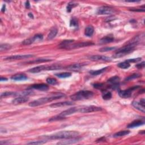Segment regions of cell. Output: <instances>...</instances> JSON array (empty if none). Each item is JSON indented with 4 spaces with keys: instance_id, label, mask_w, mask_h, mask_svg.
Instances as JSON below:
<instances>
[{
    "instance_id": "cell-20",
    "label": "cell",
    "mask_w": 145,
    "mask_h": 145,
    "mask_svg": "<svg viewBox=\"0 0 145 145\" xmlns=\"http://www.w3.org/2000/svg\"><path fill=\"white\" fill-rule=\"evenodd\" d=\"M144 124V121L141 120H137L134 121L130 123V124H129L128 125V128H136V127L141 126L143 125Z\"/></svg>"
},
{
    "instance_id": "cell-10",
    "label": "cell",
    "mask_w": 145,
    "mask_h": 145,
    "mask_svg": "<svg viewBox=\"0 0 145 145\" xmlns=\"http://www.w3.org/2000/svg\"><path fill=\"white\" fill-rule=\"evenodd\" d=\"M115 12V10L111 6H104L99 8L97 10V14L100 15H110Z\"/></svg>"
},
{
    "instance_id": "cell-18",
    "label": "cell",
    "mask_w": 145,
    "mask_h": 145,
    "mask_svg": "<svg viewBox=\"0 0 145 145\" xmlns=\"http://www.w3.org/2000/svg\"><path fill=\"white\" fill-rule=\"evenodd\" d=\"M114 37L113 35H109L107 36H106L105 37L103 38L102 39H100L99 43L100 44H108V43H110L113 42L114 41Z\"/></svg>"
},
{
    "instance_id": "cell-6",
    "label": "cell",
    "mask_w": 145,
    "mask_h": 145,
    "mask_svg": "<svg viewBox=\"0 0 145 145\" xmlns=\"http://www.w3.org/2000/svg\"><path fill=\"white\" fill-rule=\"evenodd\" d=\"M71 44L68 45L67 46L64 47L63 49H68V50L74 49H77L79 48H83V47L89 46L90 45H92L94 44L92 43H91V42H81V43H74V44Z\"/></svg>"
},
{
    "instance_id": "cell-32",
    "label": "cell",
    "mask_w": 145,
    "mask_h": 145,
    "mask_svg": "<svg viewBox=\"0 0 145 145\" xmlns=\"http://www.w3.org/2000/svg\"><path fill=\"white\" fill-rule=\"evenodd\" d=\"M107 68H104L103 69H101L100 70H91L90 71V73L92 75H97L102 74L103 72H104L107 69Z\"/></svg>"
},
{
    "instance_id": "cell-9",
    "label": "cell",
    "mask_w": 145,
    "mask_h": 145,
    "mask_svg": "<svg viewBox=\"0 0 145 145\" xmlns=\"http://www.w3.org/2000/svg\"><path fill=\"white\" fill-rule=\"evenodd\" d=\"M43 39V36L42 34H37L34 36L33 37H31L30 38H28L27 39L24 40L23 42L22 43V44L24 45H30L32 43H34L35 42H38V41H40L42 40Z\"/></svg>"
},
{
    "instance_id": "cell-21",
    "label": "cell",
    "mask_w": 145,
    "mask_h": 145,
    "mask_svg": "<svg viewBox=\"0 0 145 145\" xmlns=\"http://www.w3.org/2000/svg\"><path fill=\"white\" fill-rule=\"evenodd\" d=\"M132 104L134 107L137 109V110L142 112L143 113H144L145 112L144 106H143V105L140 102H138V101H133Z\"/></svg>"
},
{
    "instance_id": "cell-12",
    "label": "cell",
    "mask_w": 145,
    "mask_h": 145,
    "mask_svg": "<svg viewBox=\"0 0 145 145\" xmlns=\"http://www.w3.org/2000/svg\"><path fill=\"white\" fill-rule=\"evenodd\" d=\"M73 104H74V103L72 102V101H62V102H59V103L52 104L50 105V107L51 108H60V107L70 106Z\"/></svg>"
},
{
    "instance_id": "cell-14",
    "label": "cell",
    "mask_w": 145,
    "mask_h": 145,
    "mask_svg": "<svg viewBox=\"0 0 145 145\" xmlns=\"http://www.w3.org/2000/svg\"><path fill=\"white\" fill-rule=\"evenodd\" d=\"M78 109V107H72L68 109L67 110H65L63 112H61V113L59 115L61 117L65 118V117L67 116L71 115L72 114L75 113V112H77Z\"/></svg>"
},
{
    "instance_id": "cell-39",
    "label": "cell",
    "mask_w": 145,
    "mask_h": 145,
    "mask_svg": "<svg viewBox=\"0 0 145 145\" xmlns=\"http://www.w3.org/2000/svg\"><path fill=\"white\" fill-rule=\"evenodd\" d=\"M46 82L49 85H56L57 84V81L55 78H48L46 79Z\"/></svg>"
},
{
    "instance_id": "cell-26",
    "label": "cell",
    "mask_w": 145,
    "mask_h": 145,
    "mask_svg": "<svg viewBox=\"0 0 145 145\" xmlns=\"http://www.w3.org/2000/svg\"><path fill=\"white\" fill-rule=\"evenodd\" d=\"M94 32V28L91 25H89L85 29V34L86 36H89V37H90L91 36Z\"/></svg>"
},
{
    "instance_id": "cell-24",
    "label": "cell",
    "mask_w": 145,
    "mask_h": 145,
    "mask_svg": "<svg viewBox=\"0 0 145 145\" xmlns=\"http://www.w3.org/2000/svg\"><path fill=\"white\" fill-rule=\"evenodd\" d=\"M85 64H75L73 65H71L68 67V69L71 70L77 71L80 69L83 66H85Z\"/></svg>"
},
{
    "instance_id": "cell-41",
    "label": "cell",
    "mask_w": 145,
    "mask_h": 145,
    "mask_svg": "<svg viewBox=\"0 0 145 145\" xmlns=\"http://www.w3.org/2000/svg\"><path fill=\"white\" fill-rule=\"evenodd\" d=\"M64 117H63L60 116L59 115H57V116H56L54 117H51L49 120V121H57V120H63L64 119Z\"/></svg>"
},
{
    "instance_id": "cell-50",
    "label": "cell",
    "mask_w": 145,
    "mask_h": 145,
    "mask_svg": "<svg viewBox=\"0 0 145 145\" xmlns=\"http://www.w3.org/2000/svg\"><path fill=\"white\" fill-rule=\"evenodd\" d=\"M28 17H30V18H32V19H33V18H34V15H33V14H32V13H28Z\"/></svg>"
},
{
    "instance_id": "cell-34",
    "label": "cell",
    "mask_w": 145,
    "mask_h": 145,
    "mask_svg": "<svg viewBox=\"0 0 145 145\" xmlns=\"http://www.w3.org/2000/svg\"><path fill=\"white\" fill-rule=\"evenodd\" d=\"M140 77H141V74H138V73H134V74H133L131 75H129L128 77H126L125 79V81H131V80H133V79L139 78Z\"/></svg>"
},
{
    "instance_id": "cell-25",
    "label": "cell",
    "mask_w": 145,
    "mask_h": 145,
    "mask_svg": "<svg viewBox=\"0 0 145 145\" xmlns=\"http://www.w3.org/2000/svg\"><path fill=\"white\" fill-rule=\"evenodd\" d=\"M17 96H19V93H17L15 92H9L6 91L1 94V97H14Z\"/></svg>"
},
{
    "instance_id": "cell-37",
    "label": "cell",
    "mask_w": 145,
    "mask_h": 145,
    "mask_svg": "<svg viewBox=\"0 0 145 145\" xmlns=\"http://www.w3.org/2000/svg\"><path fill=\"white\" fill-rule=\"evenodd\" d=\"M11 48H12V46L8 44H2L0 46V49H1V52L9 50L11 49Z\"/></svg>"
},
{
    "instance_id": "cell-11",
    "label": "cell",
    "mask_w": 145,
    "mask_h": 145,
    "mask_svg": "<svg viewBox=\"0 0 145 145\" xmlns=\"http://www.w3.org/2000/svg\"><path fill=\"white\" fill-rule=\"evenodd\" d=\"M34 57L32 54H21V55H14L11 56L4 59L5 60H23L27 59L29 58Z\"/></svg>"
},
{
    "instance_id": "cell-42",
    "label": "cell",
    "mask_w": 145,
    "mask_h": 145,
    "mask_svg": "<svg viewBox=\"0 0 145 145\" xmlns=\"http://www.w3.org/2000/svg\"><path fill=\"white\" fill-rule=\"evenodd\" d=\"M141 61V58H137V59H129L128 60H126V61L128 63H135L139 62V61Z\"/></svg>"
},
{
    "instance_id": "cell-46",
    "label": "cell",
    "mask_w": 145,
    "mask_h": 145,
    "mask_svg": "<svg viewBox=\"0 0 145 145\" xmlns=\"http://www.w3.org/2000/svg\"><path fill=\"white\" fill-rule=\"evenodd\" d=\"M25 6L27 9H30V3L29 1H26V3H25Z\"/></svg>"
},
{
    "instance_id": "cell-30",
    "label": "cell",
    "mask_w": 145,
    "mask_h": 145,
    "mask_svg": "<svg viewBox=\"0 0 145 145\" xmlns=\"http://www.w3.org/2000/svg\"><path fill=\"white\" fill-rule=\"evenodd\" d=\"M55 75L60 78H69V77H71V74L70 73V72H61V73L56 74Z\"/></svg>"
},
{
    "instance_id": "cell-45",
    "label": "cell",
    "mask_w": 145,
    "mask_h": 145,
    "mask_svg": "<svg viewBox=\"0 0 145 145\" xmlns=\"http://www.w3.org/2000/svg\"><path fill=\"white\" fill-rule=\"evenodd\" d=\"M132 11H133V12H144V9H131Z\"/></svg>"
},
{
    "instance_id": "cell-15",
    "label": "cell",
    "mask_w": 145,
    "mask_h": 145,
    "mask_svg": "<svg viewBox=\"0 0 145 145\" xmlns=\"http://www.w3.org/2000/svg\"><path fill=\"white\" fill-rule=\"evenodd\" d=\"M28 99L29 98L28 97H27V96H20L17 97V98L14 99L12 101V103L14 105H18L27 102Z\"/></svg>"
},
{
    "instance_id": "cell-4",
    "label": "cell",
    "mask_w": 145,
    "mask_h": 145,
    "mask_svg": "<svg viewBox=\"0 0 145 145\" xmlns=\"http://www.w3.org/2000/svg\"><path fill=\"white\" fill-rule=\"evenodd\" d=\"M94 95V93L90 91L82 90L72 95L70 98L73 101H79L92 98Z\"/></svg>"
},
{
    "instance_id": "cell-22",
    "label": "cell",
    "mask_w": 145,
    "mask_h": 145,
    "mask_svg": "<svg viewBox=\"0 0 145 145\" xmlns=\"http://www.w3.org/2000/svg\"><path fill=\"white\" fill-rule=\"evenodd\" d=\"M120 81V79L117 76L112 77L108 80V82L111 83L113 87H117V86L119 85Z\"/></svg>"
},
{
    "instance_id": "cell-5",
    "label": "cell",
    "mask_w": 145,
    "mask_h": 145,
    "mask_svg": "<svg viewBox=\"0 0 145 145\" xmlns=\"http://www.w3.org/2000/svg\"><path fill=\"white\" fill-rule=\"evenodd\" d=\"M60 68V66L59 65H40V66H38L37 67H35L34 68H32L31 69L28 70V71L31 73H38L44 70H56L59 69Z\"/></svg>"
},
{
    "instance_id": "cell-40",
    "label": "cell",
    "mask_w": 145,
    "mask_h": 145,
    "mask_svg": "<svg viewBox=\"0 0 145 145\" xmlns=\"http://www.w3.org/2000/svg\"><path fill=\"white\" fill-rule=\"evenodd\" d=\"M46 142L45 141H34V142H31L27 143L28 144H35V145H39V144H43L45 143Z\"/></svg>"
},
{
    "instance_id": "cell-8",
    "label": "cell",
    "mask_w": 145,
    "mask_h": 145,
    "mask_svg": "<svg viewBox=\"0 0 145 145\" xmlns=\"http://www.w3.org/2000/svg\"><path fill=\"white\" fill-rule=\"evenodd\" d=\"M140 87L137 86H134L133 87L130 88L129 89L125 90H119L118 94L119 96L122 98H128L132 96V94L133 91L137 90V89L139 88Z\"/></svg>"
},
{
    "instance_id": "cell-33",
    "label": "cell",
    "mask_w": 145,
    "mask_h": 145,
    "mask_svg": "<svg viewBox=\"0 0 145 145\" xmlns=\"http://www.w3.org/2000/svg\"><path fill=\"white\" fill-rule=\"evenodd\" d=\"M112 94L110 91H103L102 97L104 100H110L112 98Z\"/></svg>"
},
{
    "instance_id": "cell-31",
    "label": "cell",
    "mask_w": 145,
    "mask_h": 145,
    "mask_svg": "<svg viewBox=\"0 0 145 145\" xmlns=\"http://www.w3.org/2000/svg\"><path fill=\"white\" fill-rule=\"evenodd\" d=\"M117 66L120 68L122 69H128L130 66V63L127 62L126 61H124V62H122V63H119L117 65Z\"/></svg>"
},
{
    "instance_id": "cell-48",
    "label": "cell",
    "mask_w": 145,
    "mask_h": 145,
    "mask_svg": "<svg viewBox=\"0 0 145 145\" xmlns=\"http://www.w3.org/2000/svg\"><path fill=\"white\" fill-rule=\"evenodd\" d=\"M0 80H1V82H3V81H8V79H7L6 78L1 77V79H0Z\"/></svg>"
},
{
    "instance_id": "cell-27",
    "label": "cell",
    "mask_w": 145,
    "mask_h": 145,
    "mask_svg": "<svg viewBox=\"0 0 145 145\" xmlns=\"http://www.w3.org/2000/svg\"><path fill=\"white\" fill-rule=\"evenodd\" d=\"M129 133H130V132L129 130H122V131H120L116 133H115L113 135V137L118 138V137H124L125 136L129 134Z\"/></svg>"
},
{
    "instance_id": "cell-47",
    "label": "cell",
    "mask_w": 145,
    "mask_h": 145,
    "mask_svg": "<svg viewBox=\"0 0 145 145\" xmlns=\"http://www.w3.org/2000/svg\"><path fill=\"white\" fill-rule=\"evenodd\" d=\"M5 9H6V5H3V6H2V9H1V12L2 13H4L5 12Z\"/></svg>"
},
{
    "instance_id": "cell-38",
    "label": "cell",
    "mask_w": 145,
    "mask_h": 145,
    "mask_svg": "<svg viewBox=\"0 0 145 145\" xmlns=\"http://www.w3.org/2000/svg\"><path fill=\"white\" fill-rule=\"evenodd\" d=\"M116 49V47H104V48H102L99 49V51L101 52H109V51H111V50H115Z\"/></svg>"
},
{
    "instance_id": "cell-43",
    "label": "cell",
    "mask_w": 145,
    "mask_h": 145,
    "mask_svg": "<svg viewBox=\"0 0 145 145\" xmlns=\"http://www.w3.org/2000/svg\"><path fill=\"white\" fill-rule=\"evenodd\" d=\"M95 89H101V87H103V83H95V84L93 85Z\"/></svg>"
},
{
    "instance_id": "cell-49",
    "label": "cell",
    "mask_w": 145,
    "mask_h": 145,
    "mask_svg": "<svg viewBox=\"0 0 145 145\" xmlns=\"http://www.w3.org/2000/svg\"><path fill=\"white\" fill-rule=\"evenodd\" d=\"M139 102H140L141 104H142L143 105V106H144L145 102H144V99H141V100H140Z\"/></svg>"
},
{
    "instance_id": "cell-35",
    "label": "cell",
    "mask_w": 145,
    "mask_h": 145,
    "mask_svg": "<svg viewBox=\"0 0 145 145\" xmlns=\"http://www.w3.org/2000/svg\"><path fill=\"white\" fill-rule=\"evenodd\" d=\"M78 3H75L74 2H69L68 4L67 8H66L67 12H70L71 11V10L72 9V8H75V6H78Z\"/></svg>"
},
{
    "instance_id": "cell-3",
    "label": "cell",
    "mask_w": 145,
    "mask_h": 145,
    "mask_svg": "<svg viewBox=\"0 0 145 145\" xmlns=\"http://www.w3.org/2000/svg\"><path fill=\"white\" fill-rule=\"evenodd\" d=\"M79 133L75 131H61L50 136H46L45 138L48 139H66L70 138L77 137Z\"/></svg>"
},
{
    "instance_id": "cell-13",
    "label": "cell",
    "mask_w": 145,
    "mask_h": 145,
    "mask_svg": "<svg viewBox=\"0 0 145 145\" xmlns=\"http://www.w3.org/2000/svg\"><path fill=\"white\" fill-rule=\"evenodd\" d=\"M89 59L91 61H111V59L110 58H109L107 56H101V55H93V56H91L89 57Z\"/></svg>"
},
{
    "instance_id": "cell-16",
    "label": "cell",
    "mask_w": 145,
    "mask_h": 145,
    "mask_svg": "<svg viewBox=\"0 0 145 145\" xmlns=\"http://www.w3.org/2000/svg\"><path fill=\"white\" fill-rule=\"evenodd\" d=\"M31 87L35 90H38L42 91H46L49 90V86L44 84V83H40V84H35L31 86Z\"/></svg>"
},
{
    "instance_id": "cell-7",
    "label": "cell",
    "mask_w": 145,
    "mask_h": 145,
    "mask_svg": "<svg viewBox=\"0 0 145 145\" xmlns=\"http://www.w3.org/2000/svg\"><path fill=\"white\" fill-rule=\"evenodd\" d=\"M101 110V108L94 106H82L78 107V112H81V113H90V112H97Z\"/></svg>"
},
{
    "instance_id": "cell-28",
    "label": "cell",
    "mask_w": 145,
    "mask_h": 145,
    "mask_svg": "<svg viewBox=\"0 0 145 145\" xmlns=\"http://www.w3.org/2000/svg\"><path fill=\"white\" fill-rule=\"evenodd\" d=\"M52 60L50 59H38L35 60L28 61L26 63L27 64H34V63H46L49 62V61H51Z\"/></svg>"
},
{
    "instance_id": "cell-23",
    "label": "cell",
    "mask_w": 145,
    "mask_h": 145,
    "mask_svg": "<svg viewBox=\"0 0 145 145\" xmlns=\"http://www.w3.org/2000/svg\"><path fill=\"white\" fill-rule=\"evenodd\" d=\"M58 30L56 27H53L50 31V32L47 36V40H52L53 38L56 37V36L57 34Z\"/></svg>"
},
{
    "instance_id": "cell-29",
    "label": "cell",
    "mask_w": 145,
    "mask_h": 145,
    "mask_svg": "<svg viewBox=\"0 0 145 145\" xmlns=\"http://www.w3.org/2000/svg\"><path fill=\"white\" fill-rule=\"evenodd\" d=\"M74 40H64L63 42H61L60 43V44L59 45V47L61 49H63L64 47H65L66 46H67L68 45H69L71 43H72L74 42Z\"/></svg>"
},
{
    "instance_id": "cell-44",
    "label": "cell",
    "mask_w": 145,
    "mask_h": 145,
    "mask_svg": "<svg viewBox=\"0 0 145 145\" xmlns=\"http://www.w3.org/2000/svg\"><path fill=\"white\" fill-rule=\"evenodd\" d=\"M136 67H137L138 69H143L144 68V62L143 61L142 63H141V64H137Z\"/></svg>"
},
{
    "instance_id": "cell-2",
    "label": "cell",
    "mask_w": 145,
    "mask_h": 145,
    "mask_svg": "<svg viewBox=\"0 0 145 145\" xmlns=\"http://www.w3.org/2000/svg\"><path fill=\"white\" fill-rule=\"evenodd\" d=\"M65 95L64 94L62 93H56L54 94V95H52L48 97H42V98L38 99L37 100H35L33 101H31L30 103H29V106L32 107H38L39 106H42L46 103H48L50 101H52L54 100L59 99L60 98H62V97H64Z\"/></svg>"
},
{
    "instance_id": "cell-17",
    "label": "cell",
    "mask_w": 145,
    "mask_h": 145,
    "mask_svg": "<svg viewBox=\"0 0 145 145\" xmlns=\"http://www.w3.org/2000/svg\"><path fill=\"white\" fill-rule=\"evenodd\" d=\"M66 140L65 141H61L60 142H59L57 143L58 144H72L75 143L76 142H78L80 140V138H70L66 139Z\"/></svg>"
},
{
    "instance_id": "cell-36",
    "label": "cell",
    "mask_w": 145,
    "mask_h": 145,
    "mask_svg": "<svg viewBox=\"0 0 145 145\" xmlns=\"http://www.w3.org/2000/svg\"><path fill=\"white\" fill-rule=\"evenodd\" d=\"M70 26L73 27H78V20L76 18H72L70 20Z\"/></svg>"
},
{
    "instance_id": "cell-19",
    "label": "cell",
    "mask_w": 145,
    "mask_h": 145,
    "mask_svg": "<svg viewBox=\"0 0 145 145\" xmlns=\"http://www.w3.org/2000/svg\"><path fill=\"white\" fill-rule=\"evenodd\" d=\"M12 79L14 81H25L27 79V77L26 75H25L23 73H19V74H16L15 75H13L12 77Z\"/></svg>"
},
{
    "instance_id": "cell-1",
    "label": "cell",
    "mask_w": 145,
    "mask_h": 145,
    "mask_svg": "<svg viewBox=\"0 0 145 145\" xmlns=\"http://www.w3.org/2000/svg\"><path fill=\"white\" fill-rule=\"evenodd\" d=\"M139 42V38L138 36L133 38L131 40L128 42L126 45H125L121 48L118 49L117 52L114 54V58H120L126 56V54H129L135 49L136 46Z\"/></svg>"
}]
</instances>
